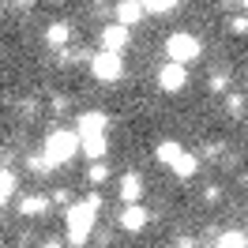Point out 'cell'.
I'll return each mask as SVG.
<instances>
[{"instance_id":"cell-27","label":"cell","mask_w":248,"mask_h":248,"mask_svg":"<svg viewBox=\"0 0 248 248\" xmlns=\"http://www.w3.org/2000/svg\"><path fill=\"white\" fill-rule=\"evenodd\" d=\"M94 4H106V0H94Z\"/></svg>"},{"instance_id":"cell-9","label":"cell","mask_w":248,"mask_h":248,"mask_svg":"<svg viewBox=\"0 0 248 248\" xmlns=\"http://www.w3.org/2000/svg\"><path fill=\"white\" fill-rule=\"evenodd\" d=\"M128 38H132V31H128V27L109 23L106 31H102V49H106V53H124V49H128Z\"/></svg>"},{"instance_id":"cell-8","label":"cell","mask_w":248,"mask_h":248,"mask_svg":"<svg viewBox=\"0 0 248 248\" xmlns=\"http://www.w3.org/2000/svg\"><path fill=\"white\" fill-rule=\"evenodd\" d=\"M117 222H121L124 233H140L143 226L151 222V211H147V207H140V203H128V207L121 211V218H117Z\"/></svg>"},{"instance_id":"cell-7","label":"cell","mask_w":248,"mask_h":248,"mask_svg":"<svg viewBox=\"0 0 248 248\" xmlns=\"http://www.w3.org/2000/svg\"><path fill=\"white\" fill-rule=\"evenodd\" d=\"M109 128V117L102 109H87V113H79V124H76V136H106Z\"/></svg>"},{"instance_id":"cell-21","label":"cell","mask_w":248,"mask_h":248,"mask_svg":"<svg viewBox=\"0 0 248 248\" xmlns=\"http://www.w3.org/2000/svg\"><path fill=\"white\" fill-rule=\"evenodd\" d=\"M27 166H31L34 173H49V170H53V166L46 162V155H31V158H27Z\"/></svg>"},{"instance_id":"cell-11","label":"cell","mask_w":248,"mask_h":248,"mask_svg":"<svg viewBox=\"0 0 248 248\" xmlns=\"http://www.w3.org/2000/svg\"><path fill=\"white\" fill-rule=\"evenodd\" d=\"M140 19H143V4L140 0H121V4H117V23H121V27L132 31Z\"/></svg>"},{"instance_id":"cell-28","label":"cell","mask_w":248,"mask_h":248,"mask_svg":"<svg viewBox=\"0 0 248 248\" xmlns=\"http://www.w3.org/2000/svg\"><path fill=\"white\" fill-rule=\"evenodd\" d=\"M19 4H23V0H19Z\"/></svg>"},{"instance_id":"cell-19","label":"cell","mask_w":248,"mask_h":248,"mask_svg":"<svg viewBox=\"0 0 248 248\" xmlns=\"http://www.w3.org/2000/svg\"><path fill=\"white\" fill-rule=\"evenodd\" d=\"M226 113H233V117L245 113V98H241V94H226Z\"/></svg>"},{"instance_id":"cell-17","label":"cell","mask_w":248,"mask_h":248,"mask_svg":"<svg viewBox=\"0 0 248 248\" xmlns=\"http://www.w3.org/2000/svg\"><path fill=\"white\" fill-rule=\"evenodd\" d=\"M87 181H91V185H106V181H109V166H106V162H91Z\"/></svg>"},{"instance_id":"cell-15","label":"cell","mask_w":248,"mask_h":248,"mask_svg":"<svg viewBox=\"0 0 248 248\" xmlns=\"http://www.w3.org/2000/svg\"><path fill=\"white\" fill-rule=\"evenodd\" d=\"M12 192H16V173H12V170H0V207L12 200Z\"/></svg>"},{"instance_id":"cell-1","label":"cell","mask_w":248,"mask_h":248,"mask_svg":"<svg viewBox=\"0 0 248 248\" xmlns=\"http://www.w3.org/2000/svg\"><path fill=\"white\" fill-rule=\"evenodd\" d=\"M94 218H98V211H94L87 200L68 207V215H64V237H68V245H72V248H83L87 241H91Z\"/></svg>"},{"instance_id":"cell-26","label":"cell","mask_w":248,"mask_h":248,"mask_svg":"<svg viewBox=\"0 0 248 248\" xmlns=\"http://www.w3.org/2000/svg\"><path fill=\"white\" fill-rule=\"evenodd\" d=\"M241 8H248V0H241Z\"/></svg>"},{"instance_id":"cell-18","label":"cell","mask_w":248,"mask_h":248,"mask_svg":"<svg viewBox=\"0 0 248 248\" xmlns=\"http://www.w3.org/2000/svg\"><path fill=\"white\" fill-rule=\"evenodd\" d=\"M215 248H248V237H241V233H222V241H218Z\"/></svg>"},{"instance_id":"cell-25","label":"cell","mask_w":248,"mask_h":248,"mask_svg":"<svg viewBox=\"0 0 248 248\" xmlns=\"http://www.w3.org/2000/svg\"><path fill=\"white\" fill-rule=\"evenodd\" d=\"M87 203H91L94 211H102V196H98V192H91V196H87Z\"/></svg>"},{"instance_id":"cell-2","label":"cell","mask_w":248,"mask_h":248,"mask_svg":"<svg viewBox=\"0 0 248 248\" xmlns=\"http://www.w3.org/2000/svg\"><path fill=\"white\" fill-rule=\"evenodd\" d=\"M46 162L53 166V170H61V166H68L72 158L79 155V136L76 132H68V128H53L46 136Z\"/></svg>"},{"instance_id":"cell-23","label":"cell","mask_w":248,"mask_h":248,"mask_svg":"<svg viewBox=\"0 0 248 248\" xmlns=\"http://www.w3.org/2000/svg\"><path fill=\"white\" fill-rule=\"evenodd\" d=\"M203 200H207V203H218V200H222V188H218V185H207V188H203Z\"/></svg>"},{"instance_id":"cell-20","label":"cell","mask_w":248,"mask_h":248,"mask_svg":"<svg viewBox=\"0 0 248 248\" xmlns=\"http://www.w3.org/2000/svg\"><path fill=\"white\" fill-rule=\"evenodd\" d=\"M207 87H211V91H226V87H230V76H226V72H215V76H211V79H207Z\"/></svg>"},{"instance_id":"cell-4","label":"cell","mask_w":248,"mask_h":248,"mask_svg":"<svg viewBox=\"0 0 248 248\" xmlns=\"http://www.w3.org/2000/svg\"><path fill=\"white\" fill-rule=\"evenodd\" d=\"M166 53H170V61L173 64H192L196 61V57H200L203 53V46H200V38H196V34H170V38H166Z\"/></svg>"},{"instance_id":"cell-5","label":"cell","mask_w":248,"mask_h":248,"mask_svg":"<svg viewBox=\"0 0 248 248\" xmlns=\"http://www.w3.org/2000/svg\"><path fill=\"white\" fill-rule=\"evenodd\" d=\"M91 72H94V79L98 83H117V79H124V57L121 53H98L91 61Z\"/></svg>"},{"instance_id":"cell-3","label":"cell","mask_w":248,"mask_h":248,"mask_svg":"<svg viewBox=\"0 0 248 248\" xmlns=\"http://www.w3.org/2000/svg\"><path fill=\"white\" fill-rule=\"evenodd\" d=\"M155 155H158V162L170 173H177V177H192V173L200 170V158L192 155V151H185L181 143H173V140H162Z\"/></svg>"},{"instance_id":"cell-16","label":"cell","mask_w":248,"mask_h":248,"mask_svg":"<svg viewBox=\"0 0 248 248\" xmlns=\"http://www.w3.org/2000/svg\"><path fill=\"white\" fill-rule=\"evenodd\" d=\"M143 12H155V16H166V12H173L181 0H140Z\"/></svg>"},{"instance_id":"cell-13","label":"cell","mask_w":248,"mask_h":248,"mask_svg":"<svg viewBox=\"0 0 248 248\" xmlns=\"http://www.w3.org/2000/svg\"><path fill=\"white\" fill-rule=\"evenodd\" d=\"M46 211H49V200H46V196H38V192H31V196L19 200V215H23V218H42Z\"/></svg>"},{"instance_id":"cell-22","label":"cell","mask_w":248,"mask_h":248,"mask_svg":"<svg viewBox=\"0 0 248 248\" xmlns=\"http://www.w3.org/2000/svg\"><path fill=\"white\" fill-rule=\"evenodd\" d=\"M230 31L233 34H248V16H233L230 19Z\"/></svg>"},{"instance_id":"cell-24","label":"cell","mask_w":248,"mask_h":248,"mask_svg":"<svg viewBox=\"0 0 248 248\" xmlns=\"http://www.w3.org/2000/svg\"><path fill=\"white\" fill-rule=\"evenodd\" d=\"M53 203H64V207H68V188H57V192H53Z\"/></svg>"},{"instance_id":"cell-14","label":"cell","mask_w":248,"mask_h":248,"mask_svg":"<svg viewBox=\"0 0 248 248\" xmlns=\"http://www.w3.org/2000/svg\"><path fill=\"white\" fill-rule=\"evenodd\" d=\"M68 42H72V27L68 23H49L46 27V46L49 49H64Z\"/></svg>"},{"instance_id":"cell-10","label":"cell","mask_w":248,"mask_h":248,"mask_svg":"<svg viewBox=\"0 0 248 248\" xmlns=\"http://www.w3.org/2000/svg\"><path fill=\"white\" fill-rule=\"evenodd\" d=\"M79 151L91 158V162H102L106 151H109V140L106 136H79Z\"/></svg>"},{"instance_id":"cell-12","label":"cell","mask_w":248,"mask_h":248,"mask_svg":"<svg viewBox=\"0 0 248 248\" xmlns=\"http://www.w3.org/2000/svg\"><path fill=\"white\" fill-rule=\"evenodd\" d=\"M121 200L124 203H140L143 200V177L140 173H124L121 177Z\"/></svg>"},{"instance_id":"cell-6","label":"cell","mask_w":248,"mask_h":248,"mask_svg":"<svg viewBox=\"0 0 248 248\" xmlns=\"http://www.w3.org/2000/svg\"><path fill=\"white\" fill-rule=\"evenodd\" d=\"M158 87L166 94H177V91H185L188 87V68L185 64H162V72H158Z\"/></svg>"}]
</instances>
